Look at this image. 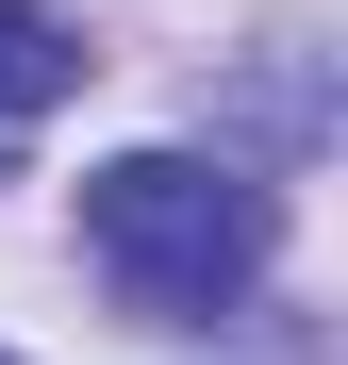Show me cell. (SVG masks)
I'll use <instances>...</instances> for the list:
<instances>
[{"label":"cell","mask_w":348,"mask_h":365,"mask_svg":"<svg viewBox=\"0 0 348 365\" xmlns=\"http://www.w3.org/2000/svg\"><path fill=\"white\" fill-rule=\"evenodd\" d=\"M83 250H100V282L133 299V316H216V299L265 282L282 200L249 166H199V150H116L83 182Z\"/></svg>","instance_id":"cell-1"},{"label":"cell","mask_w":348,"mask_h":365,"mask_svg":"<svg viewBox=\"0 0 348 365\" xmlns=\"http://www.w3.org/2000/svg\"><path fill=\"white\" fill-rule=\"evenodd\" d=\"M83 83V34L50 17V0H0V133H17V116H50Z\"/></svg>","instance_id":"cell-2"},{"label":"cell","mask_w":348,"mask_h":365,"mask_svg":"<svg viewBox=\"0 0 348 365\" xmlns=\"http://www.w3.org/2000/svg\"><path fill=\"white\" fill-rule=\"evenodd\" d=\"M0 365H17V349H0Z\"/></svg>","instance_id":"cell-3"}]
</instances>
